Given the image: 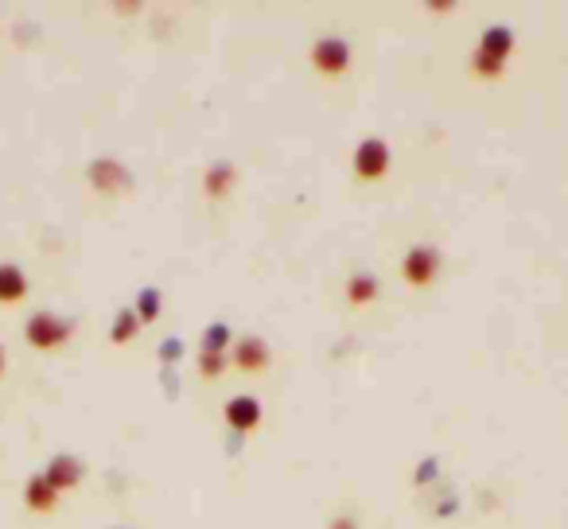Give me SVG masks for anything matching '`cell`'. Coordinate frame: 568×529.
Segmentation results:
<instances>
[{"mask_svg":"<svg viewBox=\"0 0 568 529\" xmlns=\"http://www.w3.org/2000/svg\"><path fill=\"white\" fill-rule=\"evenodd\" d=\"M351 168H354V175H359L362 183L386 180V172H389V145H386L382 137H366V140H359Z\"/></svg>","mask_w":568,"mask_h":529,"instance_id":"3957f363","label":"cell"},{"mask_svg":"<svg viewBox=\"0 0 568 529\" xmlns=\"http://www.w3.org/2000/svg\"><path fill=\"white\" fill-rule=\"evenodd\" d=\"M440 277V253L432 245H413V250L401 257V280L409 288H429L432 280Z\"/></svg>","mask_w":568,"mask_h":529,"instance_id":"277c9868","label":"cell"},{"mask_svg":"<svg viewBox=\"0 0 568 529\" xmlns=\"http://www.w3.org/2000/svg\"><path fill=\"white\" fill-rule=\"evenodd\" d=\"M70 323L67 320H58V315L51 312H35L28 327H23V339H28V347L31 350H43V355H51V350H63L70 343Z\"/></svg>","mask_w":568,"mask_h":529,"instance_id":"7a4b0ae2","label":"cell"},{"mask_svg":"<svg viewBox=\"0 0 568 529\" xmlns=\"http://www.w3.org/2000/svg\"><path fill=\"white\" fill-rule=\"evenodd\" d=\"M222 417H226V425L234 432H253L262 425V405H257L253 397H234V401H226V409H222Z\"/></svg>","mask_w":568,"mask_h":529,"instance_id":"8992f818","label":"cell"},{"mask_svg":"<svg viewBox=\"0 0 568 529\" xmlns=\"http://www.w3.org/2000/svg\"><path fill=\"white\" fill-rule=\"evenodd\" d=\"M335 529H354V522H335Z\"/></svg>","mask_w":568,"mask_h":529,"instance_id":"d6986e66","label":"cell"},{"mask_svg":"<svg viewBox=\"0 0 568 529\" xmlns=\"http://www.w3.org/2000/svg\"><path fill=\"white\" fill-rule=\"evenodd\" d=\"M230 187H234V168H230V163H215V168H207V175H203L207 198H222Z\"/></svg>","mask_w":568,"mask_h":529,"instance_id":"4fadbf2b","label":"cell"},{"mask_svg":"<svg viewBox=\"0 0 568 529\" xmlns=\"http://www.w3.org/2000/svg\"><path fill=\"white\" fill-rule=\"evenodd\" d=\"M514 51V35L506 28H487L483 31V40L475 47V58H471V75L475 78H499L506 70V58Z\"/></svg>","mask_w":568,"mask_h":529,"instance_id":"6da1fadb","label":"cell"},{"mask_svg":"<svg viewBox=\"0 0 568 529\" xmlns=\"http://www.w3.org/2000/svg\"><path fill=\"white\" fill-rule=\"evenodd\" d=\"M312 66H315V75H324V78H342L351 70V43L347 40H335V35H327V40H315L312 47Z\"/></svg>","mask_w":568,"mask_h":529,"instance_id":"5b68a950","label":"cell"},{"mask_svg":"<svg viewBox=\"0 0 568 529\" xmlns=\"http://www.w3.org/2000/svg\"><path fill=\"white\" fill-rule=\"evenodd\" d=\"M156 312H160L156 292H145V296H140V312H137V320H140V323H152V320H156Z\"/></svg>","mask_w":568,"mask_h":529,"instance_id":"e0dca14e","label":"cell"},{"mask_svg":"<svg viewBox=\"0 0 568 529\" xmlns=\"http://www.w3.org/2000/svg\"><path fill=\"white\" fill-rule=\"evenodd\" d=\"M55 495H58V490L47 483L43 475H31V479H28V487H23V502H28V510H35V514L55 510Z\"/></svg>","mask_w":568,"mask_h":529,"instance_id":"30bf717a","label":"cell"},{"mask_svg":"<svg viewBox=\"0 0 568 529\" xmlns=\"http://www.w3.org/2000/svg\"><path fill=\"white\" fill-rule=\"evenodd\" d=\"M28 300V277L16 265H0V304L4 308H16V304Z\"/></svg>","mask_w":568,"mask_h":529,"instance_id":"ba28073f","label":"cell"},{"mask_svg":"<svg viewBox=\"0 0 568 529\" xmlns=\"http://www.w3.org/2000/svg\"><path fill=\"white\" fill-rule=\"evenodd\" d=\"M137 331H140V320H137V312H117V320H113V343L117 347H121V343H133V339H137Z\"/></svg>","mask_w":568,"mask_h":529,"instance_id":"5bb4252c","label":"cell"},{"mask_svg":"<svg viewBox=\"0 0 568 529\" xmlns=\"http://www.w3.org/2000/svg\"><path fill=\"white\" fill-rule=\"evenodd\" d=\"M230 362L238 366L242 374H262L265 366H269V347L262 343V339H242L238 347H234V355H230Z\"/></svg>","mask_w":568,"mask_h":529,"instance_id":"52a82bcc","label":"cell"},{"mask_svg":"<svg viewBox=\"0 0 568 529\" xmlns=\"http://www.w3.org/2000/svg\"><path fill=\"white\" fill-rule=\"evenodd\" d=\"M226 343H230V327H226V323H215V327H207L203 350H215V355H226Z\"/></svg>","mask_w":568,"mask_h":529,"instance_id":"2e32d148","label":"cell"},{"mask_svg":"<svg viewBox=\"0 0 568 529\" xmlns=\"http://www.w3.org/2000/svg\"><path fill=\"white\" fill-rule=\"evenodd\" d=\"M43 479H47V483H51L55 490H75L78 479H82V463L70 460V455H55L51 467L43 472Z\"/></svg>","mask_w":568,"mask_h":529,"instance_id":"9c48e42d","label":"cell"},{"mask_svg":"<svg viewBox=\"0 0 568 529\" xmlns=\"http://www.w3.org/2000/svg\"><path fill=\"white\" fill-rule=\"evenodd\" d=\"M90 183L98 187V191H125L129 175H125V168H117V163H93V168H90Z\"/></svg>","mask_w":568,"mask_h":529,"instance_id":"7c38bea8","label":"cell"},{"mask_svg":"<svg viewBox=\"0 0 568 529\" xmlns=\"http://www.w3.org/2000/svg\"><path fill=\"white\" fill-rule=\"evenodd\" d=\"M8 374V355H4V347H0V378Z\"/></svg>","mask_w":568,"mask_h":529,"instance_id":"ac0fdd59","label":"cell"},{"mask_svg":"<svg viewBox=\"0 0 568 529\" xmlns=\"http://www.w3.org/2000/svg\"><path fill=\"white\" fill-rule=\"evenodd\" d=\"M347 300L354 304V308H366L370 300H377V292H382V285H377V277H370V273H354L351 280H347Z\"/></svg>","mask_w":568,"mask_h":529,"instance_id":"8fae6325","label":"cell"},{"mask_svg":"<svg viewBox=\"0 0 568 529\" xmlns=\"http://www.w3.org/2000/svg\"><path fill=\"white\" fill-rule=\"evenodd\" d=\"M195 366H199V374H203L207 382H215L218 374L230 366V355H215V350H203V355H199V362H195Z\"/></svg>","mask_w":568,"mask_h":529,"instance_id":"9a60e30c","label":"cell"}]
</instances>
